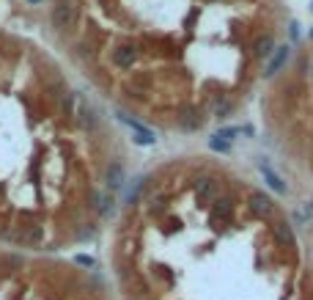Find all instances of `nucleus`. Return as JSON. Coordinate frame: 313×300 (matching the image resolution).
<instances>
[{"label":"nucleus","mask_w":313,"mask_h":300,"mask_svg":"<svg viewBox=\"0 0 313 300\" xmlns=\"http://www.w3.org/2000/svg\"><path fill=\"white\" fill-rule=\"evenodd\" d=\"M272 50H275V39H272V36H261V39L255 41V55H258V58H266Z\"/></svg>","instance_id":"obj_12"},{"label":"nucleus","mask_w":313,"mask_h":300,"mask_svg":"<svg viewBox=\"0 0 313 300\" xmlns=\"http://www.w3.org/2000/svg\"><path fill=\"white\" fill-rule=\"evenodd\" d=\"M286 58H289V47H278L275 58H272V61H269V66H266V75H275V72H278L280 66L286 64Z\"/></svg>","instance_id":"obj_10"},{"label":"nucleus","mask_w":313,"mask_h":300,"mask_svg":"<svg viewBox=\"0 0 313 300\" xmlns=\"http://www.w3.org/2000/svg\"><path fill=\"white\" fill-rule=\"evenodd\" d=\"M94 209L99 212V215H107V212H113V199L107 193H96L94 196Z\"/></svg>","instance_id":"obj_11"},{"label":"nucleus","mask_w":313,"mask_h":300,"mask_svg":"<svg viewBox=\"0 0 313 300\" xmlns=\"http://www.w3.org/2000/svg\"><path fill=\"white\" fill-rule=\"evenodd\" d=\"M80 124H83V127H94V110H91L88 105H83V110H80Z\"/></svg>","instance_id":"obj_14"},{"label":"nucleus","mask_w":313,"mask_h":300,"mask_svg":"<svg viewBox=\"0 0 313 300\" xmlns=\"http://www.w3.org/2000/svg\"><path fill=\"white\" fill-rule=\"evenodd\" d=\"M228 113H231V105H225V102H220V105H217V116L223 118V116H228Z\"/></svg>","instance_id":"obj_17"},{"label":"nucleus","mask_w":313,"mask_h":300,"mask_svg":"<svg viewBox=\"0 0 313 300\" xmlns=\"http://www.w3.org/2000/svg\"><path fill=\"white\" fill-rule=\"evenodd\" d=\"M250 209H253V215L266 218L272 212V199L266 193H261V190H253V196H250Z\"/></svg>","instance_id":"obj_3"},{"label":"nucleus","mask_w":313,"mask_h":300,"mask_svg":"<svg viewBox=\"0 0 313 300\" xmlns=\"http://www.w3.org/2000/svg\"><path fill=\"white\" fill-rule=\"evenodd\" d=\"M209 146H212V149H217V152H228V149H231V143H228V141H223L220 135H214V138H209Z\"/></svg>","instance_id":"obj_15"},{"label":"nucleus","mask_w":313,"mask_h":300,"mask_svg":"<svg viewBox=\"0 0 313 300\" xmlns=\"http://www.w3.org/2000/svg\"><path fill=\"white\" fill-rule=\"evenodd\" d=\"M261 174H264V179H266V182H269V185H272V188H275V190H278L280 196L286 193V185H283V179H280L278 174H272V171L266 168V165H261Z\"/></svg>","instance_id":"obj_13"},{"label":"nucleus","mask_w":313,"mask_h":300,"mask_svg":"<svg viewBox=\"0 0 313 300\" xmlns=\"http://www.w3.org/2000/svg\"><path fill=\"white\" fill-rule=\"evenodd\" d=\"M135 61H137V50L135 47H121L119 53H116V64L124 66V69H129Z\"/></svg>","instance_id":"obj_6"},{"label":"nucleus","mask_w":313,"mask_h":300,"mask_svg":"<svg viewBox=\"0 0 313 300\" xmlns=\"http://www.w3.org/2000/svg\"><path fill=\"white\" fill-rule=\"evenodd\" d=\"M107 185H110L113 190H119L121 185H124V168H121L119 163H113L110 168H107Z\"/></svg>","instance_id":"obj_7"},{"label":"nucleus","mask_w":313,"mask_h":300,"mask_svg":"<svg viewBox=\"0 0 313 300\" xmlns=\"http://www.w3.org/2000/svg\"><path fill=\"white\" fill-rule=\"evenodd\" d=\"M195 190H198V199H201V201L214 199V196H217V188H214L212 179H198V182H195Z\"/></svg>","instance_id":"obj_8"},{"label":"nucleus","mask_w":313,"mask_h":300,"mask_svg":"<svg viewBox=\"0 0 313 300\" xmlns=\"http://www.w3.org/2000/svg\"><path fill=\"white\" fill-rule=\"evenodd\" d=\"M231 215V201L228 199H217L212 206V220H223Z\"/></svg>","instance_id":"obj_9"},{"label":"nucleus","mask_w":313,"mask_h":300,"mask_svg":"<svg viewBox=\"0 0 313 300\" xmlns=\"http://www.w3.org/2000/svg\"><path fill=\"white\" fill-rule=\"evenodd\" d=\"M119 121H124L126 127H132V132H135V141H137V143H143V146H151V143H157V135H154L151 130H146V127H140L137 121H132L129 116L119 113Z\"/></svg>","instance_id":"obj_2"},{"label":"nucleus","mask_w":313,"mask_h":300,"mask_svg":"<svg viewBox=\"0 0 313 300\" xmlns=\"http://www.w3.org/2000/svg\"><path fill=\"white\" fill-rule=\"evenodd\" d=\"M77 265H83V267H94V259H91V256H77Z\"/></svg>","instance_id":"obj_16"},{"label":"nucleus","mask_w":313,"mask_h":300,"mask_svg":"<svg viewBox=\"0 0 313 300\" xmlns=\"http://www.w3.org/2000/svg\"><path fill=\"white\" fill-rule=\"evenodd\" d=\"M33 3H39V0H33Z\"/></svg>","instance_id":"obj_18"},{"label":"nucleus","mask_w":313,"mask_h":300,"mask_svg":"<svg viewBox=\"0 0 313 300\" xmlns=\"http://www.w3.org/2000/svg\"><path fill=\"white\" fill-rule=\"evenodd\" d=\"M275 240H278L283 248H294L297 245V237H294V231H291L289 223H275Z\"/></svg>","instance_id":"obj_4"},{"label":"nucleus","mask_w":313,"mask_h":300,"mask_svg":"<svg viewBox=\"0 0 313 300\" xmlns=\"http://www.w3.org/2000/svg\"><path fill=\"white\" fill-rule=\"evenodd\" d=\"M74 22H77V11H74L71 3H55V8H53V25L55 28L69 30Z\"/></svg>","instance_id":"obj_1"},{"label":"nucleus","mask_w":313,"mask_h":300,"mask_svg":"<svg viewBox=\"0 0 313 300\" xmlns=\"http://www.w3.org/2000/svg\"><path fill=\"white\" fill-rule=\"evenodd\" d=\"M179 124H182V130H198V127H201L203 124V118L198 116V110H184L182 113V118H179Z\"/></svg>","instance_id":"obj_5"}]
</instances>
